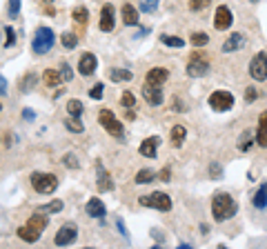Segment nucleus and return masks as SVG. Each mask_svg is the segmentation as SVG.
Returning <instances> with one entry per match:
<instances>
[{"mask_svg":"<svg viewBox=\"0 0 267 249\" xmlns=\"http://www.w3.org/2000/svg\"><path fill=\"white\" fill-rule=\"evenodd\" d=\"M160 145V138L154 136V138H147V140L140 142V147H138V151H140L145 158H156V149H158Z\"/></svg>","mask_w":267,"mask_h":249,"instance_id":"21","label":"nucleus"},{"mask_svg":"<svg viewBox=\"0 0 267 249\" xmlns=\"http://www.w3.org/2000/svg\"><path fill=\"white\" fill-rule=\"evenodd\" d=\"M65 127H67V131H71V133L85 131V124L80 123V116H69V118H65Z\"/></svg>","mask_w":267,"mask_h":249,"instance_id":"26","label":"nucleus"},{"mask_svg":"<svg viewBox=\"0 0 267 249\" xmlns=\"http://www.w3.org/2000/svg\"><path fill=\"white\" fill-rule=\"evenodd\" d=\"M0 111H2V102H0Z\"/></svg>","mask_w":267,"mask_h":249,"instance_id":"55","label":"nucleus"},{"mask_svg":"<svg viewBox=\"0 0 267 249\" xmlns=\"http://www.w3.org/2000/svg\"><path fill=\"white\" fill-rule=\"evenodd\" d=\"M245 44V36L240 34V31H234V34H229V38L222 42V51L225 53H234V51H240V47Z\"/></svg>","mask_w":267,"mask_h":249,"instance_id":"17","label":"nucleus"},{"mask_svg":"<svg viewBox=\"0 0 267 249\" xmlns=\"http://www.w3.org/2000/svg\"><path fill=\"white\" fill-rule=\"evenodd\" d=\"M7 13L9 18H18V13H20V0H7Z\"/></svg>","mask_w":267,"mask_h":249,"instance_id":"41","label":"nucleus"},{"mask_svg":"<svg viewBox=\"0 0 267 249\" xmlns=\"http://www.w3.org/2000/svg\"><path fill=\"white\" fill-rule=\"evenodd\" d=\"M140 91H142V98H145L147 105H151V107H160V105H163L165 96H163V89H160L158 84H149V83H145V84H142Z\"/></svg>","mask_w":267,"mask_h":249,"instance_id":"11","label":"nucleus"},{"mask_svg":"<svg viewBox=\"0 0 267 249\" xmlns=\"http://www.w3.org/2000/svg\"><path fill=\"white\" fill-rule=\"evenodd\" d=\"M31 187H34L36 194H53L58 189V178L49 171H34L31 173Z\"/></svg>","mask_w":267,"mask_h":249,"instance_id":"4","label":"nucleus"},{"mask_svg":"<svg viewBox=\"0 0 267 249\" xmlns=\"http://www.w3.org/2000/svg\"><path fill=\"white\" fill-rule=\"evenodd\" d=\"M236 211H238V205H236V200L231 198L229 194H225V191H216L212 198V216L216 222H227L229 218L236 216Z\"/></svg>","mask_w":267,"mask_h":249,"instance_id":"2","label":"nucleus"},{"mask_svg":"<svg viewBox=\"0 0 267 249\" xmlns=\"http://www.w3.org/2000/svg\"><path fill=\"white\" fill-rule=\"evenodd\" d=\"M102 93H105V84L102 83H96L91 89H89V98H91V100H100Z\"/></svg>","mask_w":267,"mask_h":249,"instance_id":"40","label":"nucleus"},{"mask_svg":"<svg viewBox=\"0 0 267 249\" xmlns=\"http://www.w3.org/2000/svg\"><path fill=\"white\" fill-rule=\"evenodd\" d=\"M85 211H87L91 218H102L107 213V207L100 198H89L87 205H85Z\"/></svg>","mask_w":267,"mask_h":249,"instance_id":"19","label":"nucleus"},{"mask_svg":"<svg viewBox=\"0 0 267 249\" xmlns=\"http://www.w3.org/2000/svg\"><path fill=\"white\" fill-rule=\"evenodd\" d=\"M249 76L258 83L267 80V53L265 51H258L256 56L249 60Z\"/></svg>","mask_w":267,"mask_h":249,"instance_id":"7","label":"nucleus"},{"mask_svg":"<svg viewBox=\"0 0 267 249\" xmlns=\"http://www.w3.org/2000/svg\"><path fill=\"white\" fill-rule=\"evenodd\" d=\"M209 171H212V178H218V176H221V167H218V163H212V165H209Z\"/></svg>","mask_w":267,"mask_h":249,"instance_id":"46","label":"nucleus"},{"mask_svg":"<svg viewBox=\"0 0 267 249\" xmlns=\"http://www.w3.org/2000/svg\"><path fill=\"white\" fill-rule=\"evenodd\" d=\"M234 22V16H231V9L227 4H221L216 7V13H214V29L216 31H227Z\"/></svg>","mask_w":267,"mask_h":249,"instance_id":"10","label":"nucleus"},{"mask_svg":"<svg viewBox=\"0 0 267 249\" xmlns=\"http://www.w3.org/2000/svg\"><path fill=\"white\" fill-rule=\"evenodd\" d=\"M252 205H254V209H258V211L267 209V182H263V185L252 194Z\"/></svg>","mask_w":267,"mask_h":249,"instance_id":"22","label":"nucleus"},{"mask_svg":"<svg viewBox=\"0 0 267 249\" xmlns=\"http://www.w3.org/2000/svg\"><path fill=\"white\" fill-rule=\"evenodd\" d=\"M189 42L194 44L196 49H200V47H207V42H209V36L205 34V31H194V34L189 36Z\"/></svg>","mask_w":267,"mask_h":249,"instance_id":"29","label":"nucleus"},{"mask_svg":"<svg viewBox=\"0 0 267 249\" xmlns=\"http://www.w3.org/2000/svg\"><path fill=\"white\" fill-rule=\"evenodd\" d=\"M258 98V89L256 87H247V91H245V100L247 102H254Z\"/></svg>","mask_w":267,"mask_h":249,"instance_id":"44","label":"nucleus"},{"mask_svg":"<svg viewBox=\"0 0 267 249\" xmlns=\"http://www.w3.org/2000/svg\"><path fill=\"white\" fill-rule=\"evenodd\" d=\"M100 31H114L116 27V9L111 2H105L100 9V22H98Z\"/></svg>","mask_w":267,"mask_h":249,"instance_id":"12","label":"nucleus"},{"mask_svg":"<svg viewBox=\"0 0 267 249\" xmlns=\"http://www.w3.org/2000/svg\"><path fill=\"white\" fill-rule=\"evenodd\" d=\"M209 65L207 60H200V58H189V62H187V76L189 78H203L205 74H207Z\"/></svg>","mask_w":267,"mask_h":249,"instance_id":"13","label":"nucleus"},{"mask_svg":"<svg viewBox=\"0 0 267 249\" xmlns=\"http://www.w3.org/2000/svg\"><path fill=\"white\" fill-rule=\"evenodd\" d=\"M252 138H254V131H245L243 138L238 140V149L240 151H247L252 145H256V140H252Z\"/></svg>","mask_w":267,"mask_h":249,"instance_id":"34","label":"nucleus"},{"mask_svg":"<svg viewBox=\"0 0 267 249\" xmlns=\"http://www.w3.org/2000/svg\"><path fill=\"white\" fill-rule=\"evenodd\" d=\"M200 234L207 236V234H209V225H200Z\"/></svg>","mask_w":267,"mask_h":249,"instance_id":"53","label":"nucleus"},{"mask_svg":"<svg viewBox=\"0 0 267 249\" xmlns=\"http://www.w3.org/2000/svg\"><path fill=\"white\" fill-rule=\"evenodd\" d=\"M212 0H189V11H205Z\"/></svg>","mask_w":267,"mask_h":249,"instance_id":"42","label":"nucleus"},{"mask_svg":"<svg viewBox=\"0 0 267 249\" xmlns=\"http://www.w3.org/2000/svg\"><path fill=\"white\" fill-rule=\"evenodd\" d=\"M96 67H98V60H96V56L93 53H83V56L78 58V71H80V76H91L93 71H96Z\"/></svg>","mask_w":267,"mask_h":249,"instance_id":"14","label":"nucleus"},{"mask_svg":"<svg viewBox=\"0 0 267 249\" xmlns=\"http://www.w3.org/2000/svg\"><path fill=\"white\" fill-rule=\"evenodd\" d=\"M169 78V69L167 67H151L149 71L145 74V83H149V84H163L165 80Z\"/></svg>","mask_w":267,"mask_h":249,"instance_id":"15","label":"nucleus"},{"mask_svg":"<svg viewBox=\"0 0 267 249\" xmlns=\"http://www.w3.org/2000/svg\"><path fill=\"white\" fill-rule=\"evenodd\" d=\"M158 178L163 182H169V178H172V171H169V167H165V169H160V173H158Z\"/></svg>","mask_w":267,"mask_h":249,"instance_id":"45","label":"nucleus"},{"mask_svg":"<svg viewBox=\"0 0 267 249\" xmlns=\"http://www.w3.org/2000/svg\"><path fill=\"white\" fill-rule=\"evenodd\" d=\"M43 80H44V87H60L62 84V76L58 69H44Z\"/></svg>","mask_w":267,"mask_h":249,"instance_id":"23","label":"nucleus"},{"mask_svg":"<svg viewBox=\"0 0 267 249\" xmlns=\"http://www.w3.org/2000/svg\"><path fill=\"white\" fill-rule=\"evenodd\" d=\"M156 7H158V0H140V4H138V9H140L142 13L156 11Z\"/></svg>","mask_w":267,"mask_h":249,"instance_id":"39","label":"nucleus"},{"mask_svg":"<svg viewBox=\"0 0 267 249\" xmlns=\"http://www.w3.org/2000/svg\"><path fill=\"white\" fill-rule=\"evenodd\" d=\"M96 171H98V189L100 191H111L114 189V180H111L109 171L102 167V163H96Z\"/></svg>","mask_w":267,"mask_h":249,"instance_id":"18","label":"nucleus"},{"mask_svg":"<svg viewBox=\"0 0 267 249\" xmlns=\"http://www.w3.org/2000/svg\"><path fill=\"white\" fill-rule=\"evenodd\" d=\"M83 111H85V105L78 98H71V100L67 102V114L69 116H83Z\"/></svg>","mask_w":267,"mask_h":249,"instance_id":"30","label":"nucleus"},{"mask_svg":"<svg viewBox=\"0 0 267 249\" xmlns=\"http://www.w3.org/2000/svg\"><path fill=\"white\" fill-rule=\"evenodd\" d=\"M160 42L167 44V47H176V49L185 47V40H182V38H178V36H167V34L160 36Z\"/></svg>","mask_w":267,"mask_h":249,"instance_id":"31","label":"nucleus"},{"mask_svg":"<svg viewBox=\"0 0 267 249\" xmlns=\"http://www.w3.org/2000/svg\"><path fill=\"white\" fill-rule=\"evenodd\" d=\"M22 116H25L27 120H34V118H36V114H34L31 109H25V111H22Z\"/></svg>","mask_w":267,"mask_h":249,"instance_id":"50","label":"nucleus"},{"mask_svg":"<svg viewBox=\"0 0 267 249\" xmlns=\"http://www.w3.org/2000/svg\"><path fill=\"white\" fill-rule=\"evenodd\" d=\"M132 78H134V74L129 69H111L109 71V80H114V83H129Z\"/></svg>","mask_w":267,"mask_h":249,"instance_id":"27","label":"nucleus"},{"mask_svg":"<svg viewBox=\"0 0 267 249\" xmlns=\"http://www.w3.org/2000/svg\"><path fill=\"white\" fill-rule=\"evenodd\" d=\"M120 16H123V22L127 27H136L138 25V9L134 7L132 2H125L120 7Z\"/></svg>","mask_w":267,"mask_h":249,"instance_id":"20","label":"nucleus"},{"mask_svg":"<svg viewBox=\"0 0 267 249\" xmlns=\"http://www.w3.org/2000/svg\"><path fill=\"white\" fill-rule=\"evenodd\" d=\"M44 13H47V16H56V9H53L51 4H44Z\"/></svg>","mask_w":267,"mask_h":249,"instance_id":"51","label":"nucleus"},{"mask_svg":"<svg viewBox=\"0 0 267 249\" xmlns=\"http://www.w3.org/2000/svg\"><path fill=\"white\" fill-rule=\"evenodd\" d=\"M209 107H212L214 111H229L231 107H234V96H231L229 91H222V89H218V91H214L212 96L207 98Z\"/></svg>","mask_w":267,"mask_h":249,"instance_id":"8","label":"nucleus"},{"mask_svg":"<svg viewBox=\"0 0 267 249\" xmlns=\"http://www.w3.org/2000/svg\"><path fill=\"white\" fill-rule=\"evenodd\" d=\"M76 238H78V227H76L74 222H65V225L56 231L53 243H56V247H67V245L76 243Z\"/></svg>","mask_w":267,"mask_h":249,"instance_id":"9","label":"nucleus"},{"mask_svg":"<svg viewBox=\"0 0 267 249\" xmlns=\"http://www.w3.org/2000/svg\"><path fill=\"white\" fill-rule=\"evenodd\" d=\"M98 123L102 124V129H105V131L109 133L111 138H118V140H123L125 129H123V123H120V120L116 118L114 111H109V109H100V114H98Z\"/></svg>","mask_w":267,"mask_h":249,"instance_id":"5","label":"nucleus"},{"mask_svg":"<svg viewBox=\"0 0 267 249\" xmlns=\"http://www.w3.org/2000/svg\"><path fill=\"white\" fill-rule=\"evenodd\" d=\"M62 163H65L69 169H78V167H80V163H78V158H76V154H71V151L62 156Z\"/></svg>","mask_w":267,"mask_h":249,"instance_id":"43","label":"nucleus"},{"mask_svg":"<svg viewBox=\"0 0 267 249\" xmlns=\"http://www.w3.org/2000/svg\"><path fill=\"white\" fill-rule=\"evenodd\" d=\"M53 42H56V34H53L51 27H38L34 34V40H31V49H34V53H47L51 51Z\"/></svg>","mask_w":267,"mask_h":249,"instance_id":"3","label":"nucleus"},{"mask_svg":"<svg viewBox=\"0 0 267 249\" xmlns=\"http://www.w3.org/2000/svg\"><path fill=\"white\" fill-rule=\"evenodd\" d=\"M51 2H56V0H43V4H51Z\"/></svg>","mask_w":267,"mask_h":249,"instance_id":"54","label":"nucleus"},{"mask_svg":"<svg viewBox=\"0 0 267 249\" xmlns=\"http://www.w3.org/2000/svg\"><path fill=\"white\" fill-rule=\"evenodd\" d=\"M62 207H65V203L56 198V200H51V203H47L44 207H38V209H40V211H44V213H60Z\"/></svg>","mask_w":267,"mask_h":249,"instance_id":"32","label":"nucleus"},{"mask_svg":"<svg viewBox=\"0 0 267 249\" xmlns=\"http://www.w3.org/2000/svg\"><path fill=\"white\" fill-rule=\"evenodd\" d=\"M138 203H140L142 207H154V209H158V211H169V209H172V198H169V194H165V191H154V194L140 196Z\"/></svg>","mask_w":267,"mask_h":249,"instance_id":"6","label":"nucleus"},{"mask_svg":"<svg viewBox=\"0 0 267 249\" xmlns=\"http://www.w3.org/2000/svg\"><path fill=\"white\" fill-rule=\"evenodd\" d=\"M156 178V173L151 171V169H140V171L136 173V178H134V180L138 182V185H145V182H151Z\"/></svg>","mask_w":267,"mask_h":249,"instance_id":"33","label":"nucleus"},{"mask_svg":"<svg viewBox=\"0 0 267 249\" xmlns=\"http://www.w3.org/2000/svg\"><path fill=\"white\" fill-rule=\"evenodd\" d=\"M60 42L65 49H76V44H78V34H74V31H62Z\"/></svg>","mask_w":267,"mask_h":249,"instance_id":"28","label":"nucleus"},{"mask_svg":"<svg viewBox=\"0 0 267 249\" xmlns=\"http://www.w3.org/2000/svg\"><path fill=\"white\" fill-rule=\"evenodd\" d=\"M169 138H172L174 147H180L182 140L187 138V129L182 127V124H174V127H172V133H169Z\"/></svg>","mask_w":267,"mask_h":249,"instance_id":"25","label":"nucleus"},{"mask_svg":"<svg viewBox=\"0 0 267 249\" xmlns=\"http://www.w3.org/2000/svg\"><path fill=\"white\" fill-rule=\"evenodd\" d=\"M36 80H38V78H36V74H34V71H29V74H27L25 78L20 80V89H22V91H29V89H34Z\"/></svg>","mask_w":267,"mask_h":249,"instance_id":"36","label":"nucleus"},{"mask_svg":"<svg viewBox=\"0 0 267 249\" xmlns=\"http://www.w3.org/2000/svg\"><path fill=\"white\" fill-rule=\"evenodd\" d=\"M4 93H7V80L0 76V96H4Z\"/></svg>","mask_w":267,"mask_h":249,"instance_id":"48","label":"nucleus"},{"mask_svg":"<svg viewBox=\"0 0 267 249\" xmlns=\"http://www.w3.org/2000/svg\"><path fill=\"white\" fill-rule=\"evenodd\" d=\"M116 225H118V229H120V234L125 236V238H129V234H127V229H125V222H123V218H116Z\"/></svg>","mask_w":267,"mask_h":249,"instance_id":"47","label":"nucleus"},{"mask_svg":"<svg viewBox=\"0 0 267 249\" xmlns=\"http://www.w3.org/2000/svg\"><path fill=\"white\" fill-rule=\"evenodd\" d=\"M174 111H185V107L180 105V100H178V98H174V107H172Z\"/></svg>","mask_w":267,"mask_h":249,"instance_id":"49","label":"nucleus"},{"mask_svg":"<svg viewBox=\"0 0 267 249\" xmlns=\"http://www.w3.org/2000/svg\"><path fill=\"white\" fill-rule=\"evenodd\" d=\"M71 20H74L76 25H80V27L87 25V20H89L87 7H85V4H78V7H74V11H71Z\"/></svg>","mask_w":267,"mask_h":249,"instance_id":"24","label":"nucleus"},{"mask_svg":"<svg viewBox=\"0 0 267 249\" xmlns=\"http://www.w3.org/2000/svg\"><path fill=\"white\" fill-rule=\"evenodd\" d=\"M120 105H123L125 109H134V107H136V96H134L132 91H123V96H120Z\"/></svg>","mask_w":267,"mask_h":249,"instance_id":"35","label":"nucleus"},{"mask_svg":"<svg viewBox=\"0 0 267 249\" xmlns=\"http://www.w3.org/2000/svg\"><path fill=\"white\" fill-rule=\"evenodd\" d=\"M47 222H49L47 213L40 211V209H36V211L31 213L29 220H27L25 225L18 227V231H16L18 238L25 240V243H36V240L43 236V231H44V227H47Z\"/></svg>","mask_w":267,"mask_h":249,"instance_id":"1","label":"nucleus"},{"mask_svg":"<svg viewBox=\"0 0 267 249\" xmlns=\"http://www.w3.org/2000/svg\"><path fill=\"white\" fill-rule=\"evenodd\" d=\"M13 44H16V31L7 25V27H4V49L13 47Z\"/></svg>","mask_w":267,"mask_h":249,"instance_id":"37","label":"nucleus"},{"mask_svg":"<svg viewBox=\"0 0 267 249\" xmlns=\"http://www.w3.org/2000/svg\"><path fill=\"white\" fill-rule=\"evenodd\" d=\"M127 120H136V111H132V109H127V116H125Z\"/></svg>","mask_w":267,"mask_h":249,"instance_id":"52","label":"nucleus"},{"mask_svg":"<svg viewBox=\"0 0 267 249\" xmlns=\"http://www.w3.org/2000/svg\"><path fill=\"white\" fill-rule=\"evenodd\" d=\"M254 140H256L258 147L267 149V111H263V114L258 116V129H256V133H254Z\"/></svg>","mask_w":267,"mask_h":249,"instance_id":"16","label":"nucleus"},{"mask_svg":"<svg viewBox=\"0 0 267 249\" xmlns=\"http://www.w3.org/2000/svg\"><path fill=\"white\" fill-rule=\"evenodd\" d=\"M58 71H60V76H62V80H65V83H69V80L74 78V71H71L69 62H65V60L60 62V67H58Z\"/></svg>","mask_w":267,"mask_h":249,"instance_id":"38","label":"nucleus"}]
</instances>
